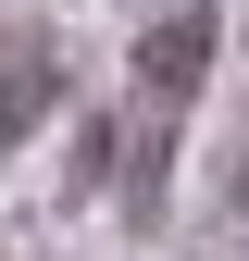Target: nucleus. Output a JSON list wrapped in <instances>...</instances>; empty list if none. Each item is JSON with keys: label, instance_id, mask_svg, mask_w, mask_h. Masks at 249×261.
Here are the masks:
<instances>
[{"label": "nucleus", "instance_id": "1", "mask_svg": "<svg viewBox=\"0 0 249 261\" xmlns=\"http://www.w3.org/2000/svg\"><path fill=\"white\" fill-rule=\"evenodd\" d=\"M200 62H212V0H175V13L137 38V100L175 124V112H187V87H200Z\"/></svg>", "mask_w": 249, "mask_h": 261}, {"label": "nucleus", "instance_id": "2", "mask_svg": "<svg viewBox=\"0 0 249 261\" xmlns=\"http://www.w3.org/2000/svg\"><path fill=\"white\" fill-rule=\"evenodd\" d=\"M50 87H62V75H50V38H38V25H13V38H0V149L50 112Z\"/></svg>", "mask_w": 249, "mask_h": 261}, {"label": "nucleus", "instance_id": "3", "mask_svg": "<svg viewBox=\"0 0 249 261\" xmlns=\"http://www.w3.org/2000/svg\"><path fill=\"white\" fill-rule=\"evenodd\" d=\"M237 212H249V174H237Z\"/></svg>", "mask_w": 249, "mask_h": 261}]
</instances>
